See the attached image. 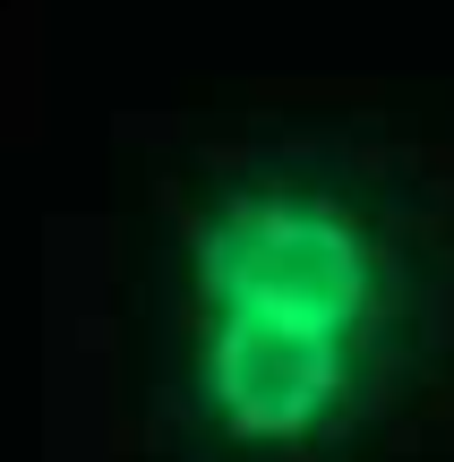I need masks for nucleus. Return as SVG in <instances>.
Listing matches in <instances>:
<instances>
[{
	"instance_id": "obj_1",
	"label": "nucleus",
	"mask_w": 454,
	"mask_h": 462,
	"mask_svg": "<svg viewBox=\"0 0 454 462\" xmlns=\"http://www.w3.org/2000/svg\"><path fill=\"white\" fill-rule=\"evenodd\" d=\"M454 368V189L352 129L223 146L171 198L154 411L189 462H369Z\"/></svg>"
}]
</instances>
